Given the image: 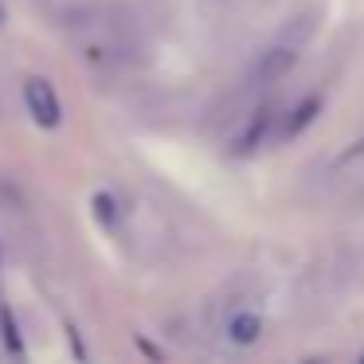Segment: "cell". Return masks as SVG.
I'll list each match as a JSON object with an SVG mask.
<instances>
[{
    "label": "cell",
    "instance_id": "5",
    "mask_svg": "<svg viewBox=\"0 0 364 364\" xmlns=\"http://www.w3.org/2000/svg\"><path fill=\"white\" fill-rule=\"evenodd\" d=\"M317 106H321L317 98H306L301 106H294V110H290V118H286V126H282V137H298L301 129H306L309 122L317 118Z\"/></svg>",
    "mask_w": 364,
    "mask_h": 364
},
{
    "label": "cell",
    "instance_id": "1",
    "mask_svg": "<svg viewBox=\"0 0 364 364\" xmlns=\"http://www.w3.org/2000/svg\"><path fill=\"white\" fill-rule=\"evenodd\" d=\"M309 36H314V16H298L290 28H286L282 40L259 55V63H255V82H259V87H270V82L282 79V75L298 63V51H301V43H306Z\"/></svg>",
    "mask_w": 364,
    "mask_h": 364
},
{
    "label": "cell",
    "instance_id": "8",
    "mask_svg": "<svg viewBox=\"0 0 364 364\" xmlns=\"http://www.w3.org/2000/svg\"><path fill=\"white\" fill-rule=\"evenodd\" d=\"M0 24H4V4H0Z\"/></svg>",
    "mask_w": 364,
    "mask_h": 364
},
{
    "label": "cell",
    "instance_id": "4",
    "mask_svg": "<svg viewBox=\"0 0 364 364\" xmlns=\"http://www.w3.org/2000/svg\"><path fill=\"white\" fill-rule=\"evenodd\" d=\"M267 134H270V110H255L251 126H247L243 134L235 137V153H251V149H259Z\"/></svg>",
    "mask_w": 364,
    "mask_h": 364
},
{
    "label": "cell",
    "instance_id": "7",
    "mask_svg": "<svg viewBox=\"0 0 364 364\" xmlns=\"http://www.w3.org/2000/svg\"><path fill=\"white\" fill-rule=\"evenodd\" d=\"M95 212L102 223H114V215H118V204H114V196H106V192H98L95 196Z\"/></svg>",
    "mask_w": 364,
    "mask_h": 364
},
{
    "label": "cell",
    "instance_id": "3",
    "mask_svg": "<svg viewBox=\"0 0 364 364\" xmlns=\"http://www.w3.org/2000/svg\"><path fill=\"white\" fill-rule=\"evenodd\" d=\"M228 337L235 341V345H255V341L262 337V317L251 314V309H239V314H231Z\"/></svg>",
    "mask_w": 364,
    "mask_h": 364
},
{
    "label": "cell",
    "instance_id": "2",
    "mask_svg": "<svg viewBox=\"0 0 364 364\" xmlns=\"http://www.w3.org/2000/svg\"><path fill=\"white\" fill-rule=\"evenodd\" d=\"M24 102H28V114H32L43 129L59 126V118H63V106H59L55 87H51L48 79H40V75H32V79L24 82Z\"/></svg>",
    "mask_w": 364,
    "mask_h": 364
},
{
    "label": "cell",
    "instance_id": "6",
    "mask_svg": "<svg viewBox=\"0 0 364 364\" xmlns=\"http://www.w3.org/2000/svg\"><path fill=\"white\" fill-rule=\"evenodd\" d=\"M0 329H4V348L12 356H24V341H20V325L12 317V309H0Z\"/></svg>",
    "mask_w": 364,
    "mask_h": 364
}]
</instances>
